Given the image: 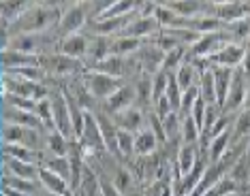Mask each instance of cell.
Returning a JSON list of instances; mask_svg holds the SVG:
<instances>
[{
	"label": "cell",
	"mask_w": 250,
	"mask_h": 196,
	"mask_svg": "<svg viewBox=\"0 0 250 196\" xmlns=\"http://www.w3.org/2000/svg\"><path fill=\"white\" fill-rule=\"evenodd\" d=\"M197 98H199V88H192V89H188V92H184V96H182V107H180V117L190 115Z\"/></svg>",
	"instance_id": "obj_41"
},
{
	"label": "cell",
	"mask_w": 250,
	"mask_h": 196,
	"mask_svg": "<svg viewBox=\"0 0 250 196\" xmlns=\"http://www.w3.org/2000/svg\"><path fill=\"white\" fill-rule=\"evenodd\" d=\"M199 96L206 100V105H216V86H214V72L212 69L203 71L199 75Z\"/></svg>",
	"instance_id": "obj_34"
},
{
	"label": "cell",
	"mask_w": 250,
	"mask_h": 196,
	"mask_svg": "<svg viewBox=\"0 0 250 196\" xmlns=\"http://www.w3.org/2000/svg\"><path fill=\"white\" fill-rule=\"evenodd\" d=\"M248 52H250V43H248Z\"/></svg>",
	"instance_id": "obj_43"
},
{
	"label": "cell",
	"mask_w": 250,
	"mask_h": 196,
	"mask_svg": "<svg viewBox=\"0 0 250 196\" xmlns=\"http://www.w3.org/2000/svg\"><path fill=\"white\" fill-rule=\"evenodd\" d=\"M111 55V38L107 36H94L90 35V49L86 58V69L92 64H99Z\"/></svg>",
	"instance_id": "obj_24"
},
{
	"label": "cell",
	"mask_w": 250,
	"mask_h": 196,
	"mask_svg": "<svg viewBox=\"0 0 250 196\" xmlns=\"http://www.w3.org/2000/svg\"><path fill=\"white\" fill-rule=\"evenodd\" d=\"M199 75H201V72H199L195 69V64H190V62H184L178 71L173 72V77H175V81H178L182 92H188V89L197 88L199 86Z\"/></svg>",
	"instance_id": "obj_31"
},
{
	"label": "cell",
	"mask_w": 250,
	"mask_h": 196,
	"mask_svg": "<svg viewBox=\"0 0 250 196\" xmlns=\"http://www.w3.org/2000/svg\"><path fill=\"white\" fill-rule=\"evenodd\" d=\"M88 24H90V15L86 2H62V13L58 21V30H56L60 38L86 32Z\"/></svg>",
	"instance_id": "obj_4"
},
{
	"label": "cell",
	"mask_w": 250,
	"mask_h": 196,
	"mask_svg": "<svg viewBox=\"0 0 250 196\" xmlns=\"http://www.w3.org/2000/svg\"><path fill=\"white\" fill-rule=\"evenodd\" d=\"M30 7V2H21V0H2L0 2V24H2V32L9 30L11 24H15L24 11Z\"/></svg>",
	"instance_id": "obj_23"
},
{
	"label": "cell",
	"mask_w": 250,
	"mask_h": 196,
	"mask_svg": "<svg viewBox=\"0 0 250 196\" xmlns=\"http://www.w3.org/2000/svg\"><path fill=\"white\" fill-rule=\"evenodd\" d=\"M41 66L45 69V72L49 75V79H77L86 72V64L79 62V60H73L69 55L54 52L47 53L41 58Z\"/></svg>",
	"instance_id": "obj_2"
},
{
	"label": "cell",
	"mask_w": 250,
	"mask_h": 196,
	"mask_svg": "<svg viewBox=\"0 0 250 196\" xmlns=\"http://www.w3.org/2000/svg\"><path fill=\"white\" fill-rule=\"evenodd\" d=\"M146 43L147 41H139V38H130V36H116V38H111V55L133 58V55L139 53V49Z\"/></svg>",
	"instance_id": "obj_27"
},
{
	"label": "cell",
	"mask_w": 250,
	"mask_h": 196,
	"mask_svg": "<svg viewBox=\"0 0 250 196\" xmlns=\"http://www.w3.org/2000/svg\"><path fill=\"white\" fill-rule=\"evenodd\" d=\"M154 19H156V24L161 26V30H171V28L182 26V18H178V15L167 7V2H158V7L154 11Z\"/></svg>",
	"instance_id": "obj_33"
},
{
	"label": "cell",
	"mask_w": 250,
	"mask_h": 196,
	"mask_svg": "<svg viewBox=\"0 0 250 196\" xmlns=\"http://www.w3.org/2000/svg\"><path fill=\"white\" fill-rule=\"evenodd\" d=\"M216 19L223 21V26L233 24V21H240L250 18V2H216V11H214Z\"/></svg>",
	"instance_id": "obj_19"
},
{
	"label": "cell",
	"mask_w": 250,
	"mask_h": 196,
	"mask_svg": "<svg viewBox=\"0 0 250 196\" xmlns=\"http://www.w3.org/2000/svg\"><path fill=\"white\" fill-rule=\"evenodd\" d=\"M231 36L225 30L214 32V35H203L192 47L186 49V60H209L223 49L225 43H229Z\"/></svg>",
	"instance_id": "obj_7"
},
{
	"label": "cell",
	"mask_w": 250,
	"mask_h": 196,
	"mask_svg": "<svg viewBox=\"0 0 250 196\" xmlns=\"http://www.w3.org/2000/svg\"><path fill=\"white\" fill-rule=\"evenodd\" d=\"M39 164L43 166V169L52 171L54 175H58L62 179H66V181H71V160L69 156H49V154H41V162ZM71 186V183H69Z\"/></svg>",
	"instance_id": "obj_25"
},
{
	"label": "cell",
	"mask_w": 250,
	"mask_h": 196,
	"mask_svg": "<svg viewBox=\"0 0 250 196\" xmlns=\"http://www.w3.org/2000/svg\"><path fill=\"white\" fill-rule=\"evenodd\" d=\"M231 143H233V130H227V132L220 134V137L212 139L209 145H208V149H206V156H208L209 164H216V162H220V158H223V156L229 152Z\"/></svg>",
	"instance_id": "obj_28"
},
{
	"label": "cell",
	"mask_w": 250,
	"mask_h": 196,
	"mask_svg": "<svg viewBox=\"0 0 250 196\" xmlns=\"http://www.w3.org/2000/svg\"><path fill=\"white\" fill-rule=\"evenodd\" d=\"M165 55L167 53H165L154 41H147L144 47L139 49V53L135 55V58H137V62L141 66V72L156 75V72L163 71V66H165Z\"/></svg>",
	"instance_id": "obj_13"
},
{
	"label": "cell",
	"mask_w": 250,
	"mask_h": 196,
	"mask_svg": "<svg viewBox=\"0 0 250 196\" xmlns=\"http://www.w3.org/2000/svg\"><path fill=\"white\" fill-rule=\"evenodd\" d=\"M186 49H188V47H178V49H173V52H169L167 55H165L163 71H167V72H175V71H178L180 66L186 62Z\"/></svg>",
	"instance_id": "obj_39"
},
{
	"label": "cell",
	"mask_w": 250,
	"mask_h": 196,
	"mask_svg": "<svg viewBox=\"0 0 250 196\" xmlns=\"http://www.w3.org/2000/svg\"><path fill=\"white\" fill-rule=\"evenodd\" d=\"M113 122H116L118 130L137 134L147 126V113L146 111H141V109H137V107H130L126 111H122V113L113 115Z\"/></svg>",
	"instance_id": "obj_16"
},
{
	"label": "cell",
	"mask_w": 250,
	"mask_h": 196,
	"mask_svg": "<svg viewBox=\"0 0 250 196\" xmlns=\"http://www.w3.org/2000/svg\"><path fill=\"white\" fill-rule=\"evenodd\" d=\"M250 139V109H242L233 122V141H248Z\"/></svg>",
	"instance_id": "obj_35"
},
{
	"label": "cell",
	"mask_w": 250,
	"mask_h": 196,
	"mask_svg": "<svg viewBox=\"0 0 250 196\" xmlns=\"http://www.w3.org/2000/svg\"><path fill=\"white\" fill-rule=\"evenodd\" d=\"M246 52H248V45L244 43H235V41H229L223 45V49H220L216 55L208 60V64L212 66V69H231V71H237L244 62V58H246Z\"/></svg>",
	"instance_id": "obj_8"
},
{
	"label": "cell",
	"mask_w": 250,
	"mask_h": 196,
	"mask_svg": "<svg viewBox=\"0 0 250 196\" xmlns=\"http://www.w3.org/2000/svg\"><path fill=\"white\" fill-rule=\"evenodd\" d=\"M137 105V94H135V86L133 83H124V86L113 94L111 98H107L105 103H101V109L105 111L107 115H118L122 111H126L130 107Z\"/></svg>",
	"instance_id": "obj_12"
},
{
	"label": "cell",
	"mask_w": 250,
	"mask_h": 196,
	"mask_svg": "<svg viewBox=\"0 0 250 196\" xmlns=\"http://www.w3.org/2000/svg\"><path fill=\"white\" fill-rule=\"evenodd\" d=\"M49 98H52L56 130L73 141V139H75V132H73V122H71V113H69V105H66V98H64V92H62V86L52 88V96H49Z\"/></svg>",
	"instance_id": "obj_9"
},
{
	"label": "cell",
	"mask_w": 250,
	"mask_h": 196,
	"mask_svg": "<svg viewBox=\"0 0 250 196\" xmlns=\"http://www.w3.org/2000/svg\"><path fill=\"white\" fill-rule=\"evenodd\" d=\"M62 13V2H30L24 15L2 32V38L18 35H41V32H56Z\"/></svg>",
	"instance_id": "obj_1"
},
{
	"label": "cell",
	"mask_w": 250,
	"mask_h": 196,
	"mask_svg": "<svg viewBox=\"0 0 250 196\" xmlns=\"http://www.w3.org/2000/svg\"><path fill=\"white\" fill-rule=\"evenodd\" d=\"M201 139V130L195 124V120L188 117H182V145H197Z\"/></svg>",
	"instance_id": "obj_37"
},
{
	"label": "cell",
	"mask_w": 250,
	"mask_h": 196,
	"mask_svg": "<svg viewBox=\"0 0 250 196\" xmlns=\"http://www.w3.org/2000/svg\"><path fill=\"white\" fill-rule=\"evenodd\" d=\"M39 183H41V188L49 196H73L69 181L58 177V175H54L52 171L43 169V166H41V171H39Z\"/></svg>",
	"instance_id": "obj_22"
},
{
	"label": "cell",
	"mask_w": 250,
	"mask_h": 196,
	"mask_svg": "<svg viewBox=\"0 0 250 196\" xmlns=\"http://www.w3.org/2000/svg\"><path fill=\"white\" fill-rule=\"evenodd\" d=\"M2 94H13V96H21L28 100H35V103H41V100L52 96V88L47 83H32L13 75V72L2 71Z\"/></svg>",
	"instance_id": "obj_3"
},
{
	"label": "cell",
	"mask_w": 250,
	"mask_h": 196,
	"mask_svg": "<svg viewBox=\"0 0 250 196\" xmlns=\"http://www.w3.org/2000/svg\"><path fill=\"white\" fill-rule=\"evenodd\" d=\"M2 169H4V175H9V177L28 179V181H39V171H41V164L21 162V160L2 156Z\"/></svg>",
	"instance_id": "obj_18"
},
{
	"label": "cell",
	"mask_w": 250,
	"mask_h": 196,
	"mask_svg": "<svg viewBox=\"0 0 250 196\" xmlns=\"http://www.w3.org/2000/svg\"><path fill=\"white\" fill-rule=\"evenodd\" d=\"M169 77H171V72H167V71H158L156 75H152V109H154V105L167 94Z\"/></svg>",
	"instance_id": "obj_36"
},
{
	"label": "cell",
	"mask_w": 250,
	"mask_h": 196,
	"mask_svg": "<svg viewBox=\"0 0 250 196\" xmlns=\"http://www.w3.org/2000/svg\"><path fill=\"white\" fill-rule=\"evenodd\" d=\"M248 77L237 69L233 72V81H231V88H229V94H227V100H225V107H223V113L227 115H237L240 111L244 109V103H246V89H248Z\"/></svg>",
	"instance_id": "obj_11"
},
{
	"label": "cell",
	"mask_w": 250,
	"mask_h": 196,
	"mask_svg": "<svg viewBox=\"0 0 250 196\" xmlns=\"http://www.w3.org/2000/svg\"><path fill=\"white\" fill-rule=\"evenodd\" d=\"M88 49H90V35H88V32H79V35H71V36L62 38L58 52L64 53V55H69V58H73V60H79V62L86 64Z\"/></svg>",
	"instance_id": "obj_15"
},
{
	"label": "cell",
	"mask_w": 250,
	"mask_h": 196,
	"mask_svg": "<svg viewBox=\"0 0 250 196\" xmlns=\"http://www.w3.org/2000/svg\"><path fill=\"white\" fill-rule=\"evenodd\" d=\"M82 83L86 86V89L90 92V96L99 103H105L107 98H111L113 94L120 89L124 83V79H116V77H107V75H101V72H94V71H86L82 77Z\"/></svg>",
	"instance_id": "obj_5"
},
{
	"label": "cell",
	"mask_w": 250,
	"mask_h": 196,
	"mask_svg": "<svg viewBox=\"0 0 250 196\" xmlns=\"http://www.w3.org/2000/svg\"><path fill=\"white\" fill-rule=\"evenodd\" d=\"M214 72V86H216V105L220 109L225 107V100H227V94H229V88H231V81H233V72L231 69H212Z\"/></svg>",
	"instance_id": "obj_29"
},
{
	"label": "cell",
	"mask_w": 250,
	"mask_h": 196,
	"mask_svg": "<svg viewBox=\"0 0 250 196\" xmlns=\"http://www.w3.org/2000/svg\"><path fill=\"white\" fill-rule=\"evenodd\" d=\"M2 156L21 160V162H32V164L41 162V154L39 152H35L30 147H24V145H13V143H2Z\"/></svg>",
	"instance_id": "obj_32"
},
{
	"label": "cell",
	"mask_w": 250,
	"mask_h": 196,
	"mask_svg": "<svg viewBox=\"0 0 250 196\" xmlns=\"http://www.w3.org/2000/svg\"><path fill=\"white\" fill-rule=\"evenodd\" d=\"M37 117L41 120V124L45 126V130H47V132H54L56 130L52 98H45V100H41V103H37Z\"/></svg>",
	"instance_id": "obj_38"
},
{
	"label": "cell",
	"mask_w": 250,
	"mask_h": 196,
	"mask_svg": "<svg viewBox=\"0 0 250 196\" xmlns=\"http://www.w3.org/2000/svg\"><path fill=\"white\" fill-rule=\"evenodd\" d=\"M244 109H250V81H248V89H246V103H244Z\"/></svg>",
	"instance_id": "obj_42"
},
{
	"label": "cell",
	"mask_w": 250,
	"mask_h": 196,
	"mask_svg": "<svg viewBox=\"0 0 250 196\" xmlns=\"http://www.w3.org/2000/svg\"><path fill=\"white\" fill-rule=\"evenodd\" d=\"M83 147V154L86 156H92V154H103L107 152L105 149V141H103V134H101V126H99V120L92 111L86 113V124H83V132L82 137L77 139Z\"/></svg>",
	"instance_id": "obj_10"
},
{
	"label": "cell",
	"mask_w": 250,
	"mask_h": 196,
	"mask_svg": "<svg viewBox=\"0 0 250 196\" xmlns=\"http://www.w3.org/2000/svg\"><path fill=\"white\" fill-rule=\"evenodd\" d=\"M161 149L158 139L152 134L150 128H144L141 132L135 134V156L137 158H146V156H154Z\"/></svg>",
	"instance_id": "obj_26"
},
{
	"label": "cell",
	"mask_w": 250,
	"mask_h": 196,
	"mask_svg": "<svg viewBox=\"0 0 250 196\" xmlns=\"http://www.w3.org/2000/svg\"><path fill=\"white\" fill-rule=\"evenodd\" d=\"M71 149V139H66L64 134H60L58 130L45 134V152L49 156H69Z\"/></svg>",
	"instance_id": "obj_30"
},
{
	"label": "cell",
	"mask_w": 250,
	"mask_h": 196,
	"mask_svg": "<svg viewBox=\"0 0 250 196\" xmlns=\"http://www.w3.org/2000/svg\"><path fill=\"white\" fill-rule=\"evenodd\" d=\"M45 134L47 132H37L30 128H21L13 124H2V143H13V145H24L35 152H45Z\"/></svg>",
	"instance_id": "obj_6"
},
{
	"label": "cell",
	"mask_w": 250,
	"mask_h": 196,
	"mask_svg": "<svg viewBox=\"0 0 250 196\" xmlns=\"http://www.w3.org/2000/svg\"><path fill=\"white\" fill-rule=\"evenodd\" d=\"M2 103L11 105V107H15V109L37 113V103H35V100H28V98H21V96H13V94H2Z\"/></svg>",
	"instance_id": "obj_40"
},
{
	"label": "cell",
	"mask_w": 250,
	"mask_h": 196,
	"mask_svg": "<svg viewBox=\"0 0 250 196\" xmlns=\"http://www.w3.org/2000/svg\"><path fill=\"white\" fill-rule=\"evenodd\" d=\"M2 124H13V126H21V128H30V130H37V132H47L45 126L41 124V120L37 117V113L15 109L4 103H2Z\"/></svg>",
	"instance_id": "obj_14"
},
{
	"label": "cell",
	"mask_w": 250,
	"mask_h": 196,
	"mask_svg": "<svg viewBox=\"0 0 250 196\" xmlns=\"http://www.w3.org/2000/svg\"><path fill=\"white\" fill-rule=\"evenodd\" d=\"M28 66H41V58L37 55H28L21 52H13V49H2V71L15 72Z\"/></svg>",
	"instance_id": "obj_21"
},
{
	"label": "cell",
	"mask_w": 250,
	"mask_h": 196,
	"mask_svg": "<svg viewBox=\"0 0 250 196\" xmlns=\"http://www.w3.org/2000/svg\"><path fill=\"white\" fill-rule=\"evenodd\" d=\"M96 120H99V126H101V134H103V141H105V149L107 154L113 156V158L118 160V126L116 122H113L111 115H107L103 109L94 111Z\"/></svg>",
	"instance_id": "obj_17"
},
{
	"label": "cell",
	"mask_w": 250,
	"mask_h": 196,
	"mask_svg": "<svg viewBox=\"0 0 250 196\" xmlns=\"http://www.w3.org/2000/svg\"><path fill=\"white\" fill-rule=\"evenodd\" d=\"M158 35H161V26L156 24L154 18H137L135 21H130L128 28L120 36L139 38V41H152V38L158 36Z\"/></svg>",
	"instance_id": "obj_20"
}]
</instances>
